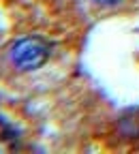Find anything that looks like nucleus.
<instances>
[{
  "mask_svg": "<svg viewBox=\"0 0 139 154\" xmlns=\"http://www.w3.org/2000/svg\"><path fill=\"white\" fill-rule=\"evenodd\" d=\"M11 62L19 71H36L41 69L51 56V43L39 34L22 36L11 45Z\"/></svg>",
  "mask_w": 139,
  "mask_h": 154,
  "instance_id": "f257e3e1",
  "label": "nucleus"
},
{
  "mask_svg": "<svg viewBox=\"0 0 139 154\" xmlns=\"http://www.w3.org/2000/svg\"><path fill=\"white\" fill-rule=\"evenodd\" d=\"M19 146V137L13 126H9L7 122L0 120V154H9L15 152Z\"/></svg>",
  "mask_w": 139,
  "mask_h": 154,
  "instance_id": "f03ea898",
  "label": "nucleus"
},
{
  "mask_svg": "<svg viewBox=\"0 0 139 154\" xmlns=\"http://www.w3.org/2000/svg\"><path fill=\"white\" fill-rule=\"evenodd\" d=\"M92 2H96V5H116L118 0H92Z\"/></svg>",
  "mask_w": 139,
  "mask_h": 154,
  "instance_id": "7ed1b4c3",
  "label": "nucleus"
}]
</instances>
